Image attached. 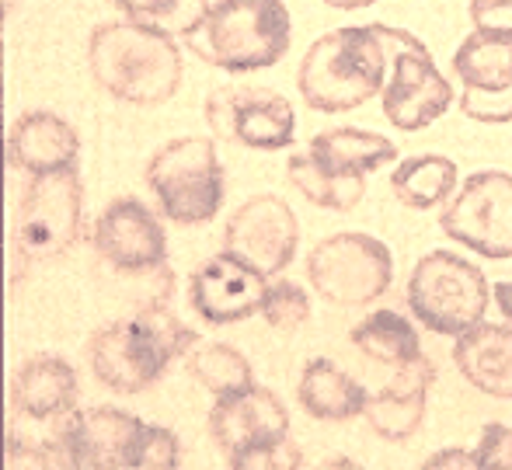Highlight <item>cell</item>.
<instances>
[{
	"label": "cell",
	"instance_id": "2e32d148",
	"mask_svg": "<svg viewBox=\"0 0 512 470\" xmlns=\"http://www.w3.org/2000/svg\"><path fill=\"white\" fill-rule=\"evenodd\" d=\"M269 276L255 272L234 258L230 251L213 255L192 272L189 279V303L206 324H237L262 314Z\"/></svg>",
	"mask_w": 512,
	"mask_h": 470
},
{
	"label": "cell",
	"instance_id": "7c38bea8",
	"mask_svg": "<svg viewBox=\"0 0 512 470\" xmlns=\"http://www.w3.org/2000/svg\"><path fill=\"white\" fill-rule=\"evenodd\" d=\"M143 425L147 422L119 408H74L67 415L53 418L49 443L42 446H46L53 467L119 470L133 467Z\"/></svg>",
	"mask_w": 512,
	"mask_h": 470
},
{
	"label": "cell",
	"instance_id": "d590c367",
	"mask_svg": "<svg viewBox=\"0 0 512 470\" xmlns=\"http://www.w3.org/2000/svg\"><path fill=\"white\" fill-rule=\"evenodd\" d=\"M328 7H338V11H359V7H370L377 0H324Z\"/></svg>",
	"mask_w": 512,
	"mask_h": 470
},
{
	"label": "cell",
	"instance_id": "3957f363",
	"mask_svg": "<svg viewBox=\"0 0 512 470\" xmlns=\"http://www.w3.org/2000/svg\"><path fill=\"white\" fill-rule=\"evenodd\" d=\"M387 42L380 25H349L321 35L300 60L297 88L314 112H352L384 91L387 84Z\"/></svg>",
	"mask_w": 512,
	"mask_h": 470
},
{
	"label": "cell",
	"instance_id": "484cf974",
	"mask_svg": "<svg viewBox=\"0 0 512 470\" xmlns=\"http://www.w3.org/2000/svg\"><path fill=\"white\" fill-rule=\"evenodd\" d=\"M286 178L290 185L304 195L307 202L321 209H331V213H349L363 202L366 195V178L363 175H331L310 154H293L290 164H286Z\"/></svg>",
	"mask_w": 512,
	"mask_h": 470
},
{
	"label": "cell",
	"instance_id": "4fadbf2b",
	"mask_svg": "<svg viewBox=\"0 0 512 470\" xmlns=\"http://www.w3.org/2000/svg\"><path fill=\"white\" fill-rule=\"evenodd\" d=\"M203 115L216 140L248 150H286L297 136L290 98L262 84H220L209 91Z\"/></svg>",
	"mask_w": 512,
	"mask_h": 470
},
{
	"label": "cell",
	"instance_id": "277c9868",
	"mask_svg": "<svg viewBox=\"0 0 512 470\" xmlns=\"http://www.w3.org/2000/svg\"><path fill=\"white\" fill-rule=\"evenodd\" d=\"M293 21L283 0H216L185 35V46L209 67L227 74L276 67L290 53Z\"/></svg>",
	"mask_w": 512,
	"mask_h": 470
},
{
	"label": "cell",
	"instance_id": "5bb4252c",
	"mask_svg": "<svg viewBox=\"0 0 512 470\" xmlns=\"http://www.w3.org/2000/svg\"><path fill=\"white\" fill-rule=\"evenodd\" d=\"M439 227L460 248L478 251L481 258H512V175L506 171H478L460 192H453L450 206L439 216Z\"/></svg>",
	"mask_w": 512,
	"mask_h": 470
},
{
	"label": "cell",
	"instance_id": "836d02e7",
	"mask_svg": "<svg viewBox=\"0 0 512 470\" xmlns=\"http://www.w3.org/2000/svg\"><path fill=\"white\" fill-rule=\"evenodd\" d=\"M425 467H478V457L464 450H443L436 457L425 460Z\"/></svg>",
	"mask_w": 512,
	"mask_h": 470
},
{
	"label": "cell",
	"instance_id": "7402d4cb",
	"mask_svg": "<svg viewBox=\"0 0 512 470\" xmlns=\"http://www.w3.org/2000/svg\"><path fill=\"white\" fill-rule=\"evenodd\" d=\"M310 157L321 164L324 171L331 175H370V171L384 168V164L398 161V147L394 140L380 133H370V129H352V126H342V129H324L310 140Z\"/></svg>",
	"mask_w": 512,
	"mask_h": 470
},
{
	"label": "cell",
	"instance_id": "d6986e66",
	"mask_svg": "<svg viewBox=\"0 0 512 470\" xmlns=\"http://www.w3.org/2000/svg\"><path fill=\"white\" fill-rule=\"evenodd\" d=\"M453 366L474 390L512 401V324L478 321L464 335H457Z\"/></svg>",
	"mask_w": 512,
	"mask_h": 470
},
{
	"label": "cell",
	"instance_id": "30bf717a",
	"mask_svg": "<svg viewBox=\"0 0 512 470\" xmlns=\"http://www.w3.org/2000/svg\"><path fill=\"white\" fill-rule=\"evenodd\" d=\"M307 279L331 307H370L391 289V248L370 234L324 237L307 255Z\"/></svg>",
	"mask_w": 512,
	"mask_h": 470
},
{
	"label": "cell",
	"instance_id": "8fae6325",
	"mask_svg": "<svg viewBox=\"0 0 512 470\" xmlns=\"http://www.w3.org/2000/svg\"><path fill=\"white\" fill-rule=\"evenodd\" d=\"M380 35H384L387 56H391V81L380 91V105H384L391 126L418 133L453 105V88L415 35L387 25H380Z\"/></svg>",
	"mask_w": 512,
	"mask_h": 470
},
{
	"label": "cell",
	"instance_id": "e575fe53",
	"mask_svg": "<svg viewBox=\"0 0 512 470\" xmlns=\"http://www.w3.org/2000/svg\"><path fill=\"white\" fill-rule=\"evenodd\" d=\"M492 296H495V307L502 310V317H506V321L512 324V279H502V282H495Z\"/></svg>",
	"mask_w": 512,
	"mask_h": 470
},
{
	"label": "cell",
	"instance_id": "6da1fadb",
	"mask_svg": "<svg viewBox=\"0 0 512 470\" xmlns=\"http://www.w3.org/2000/svg\"><path fill=\"white\" fill-rule=\"evenodd\" d=\"M199 335L185 328L168 307H136L88 338V363L98 383L115 394H143L178 356H189Z\"/></svg>",
	"mask_w": 512,
	"mask_h": 470
},
{
	"label": "cell",
	"instance_id": "44dd1931",
	"mask_svg": "<svg viewBox=\"0 0 512 470\" xmlns=\"http://www.w3.org/2000/svg\"><path fill=\"white\" fill-rule=\"evenodd\" d=\"M366 387L359 380H352L342 366H335L331 359H310L300 373L297 383V401L310 418L321 422H349L366 411Z\"/></svg>",
	"mask_w": 512,
	"mask_h": 470
},
{
	"label": "cell",
	"instance_id": "5b68a950",
	"mask_svg": "<svg viewBox=\"0 0 512 470\" xmlns=\"http://www.w3.org/2000/svg\"><path fill=\"white\" fill-rule=\"evenodd\" d=\"M209 436L230 467L286 470L300 467V446L290 439V415L272 390L251 383L248 390L216 397L209 411Z\"/></svg>",
	"mask_w": 512,
	"mask_h": 470
},
{
	"label": "cell",
	"instance_id": "83f0119b",
	"mask_svg": "<svg viewBox=\"0 0 512 470\" xmlns=\"http://www.w3.org/2000/svg\"><path fill=\"white\" fill-rule=\"evenodd\" d=\"M122 18L164 35H189L206 18V0H112Z\"/></svg>",
	"mask_w": 512,
	"mask_h": 470
},
{
	"label": "cell",
	"instance_id": "8992f818",
	"mask_svg": "<svg viewBox=\"0 0 512 470\" xmlns=\"http://www.w3.org/2000/svg\"><path fill=\"white\" fill-rule=\"evenodd\" d=\"M147 185L171 223H209L223 206V168L216 143L209 136H182L164 143L147 161Z\"/></svg>",
	"mask_w": 512,
	"mask_h": 470
},
{
	"label": "cell",
	"instance_id": "52a82bcc",
	"mask_svg": "<svg viewBox=\"0 0 512 470\" xmlns=\"http://www.w3.org/2000/svg\"><path fill=\"white\" fill-rule=\"evenodd\" d=\"M81 216L84 188L77 168L28 178L14 216V279L25 276L28 262H53L67 255L81 237Z\"/></svg>",
	"mask_w": 512,
	"mask_h": 470
},
{
	"label": "cell",
	"instance_id": "d6a6232c",
	"mask_svg": "<svg viewBox=\"0 0 512 470\" xmlns=\"http://www.w3.org/2000/svg\"><path fill=\"white\" fill-rule=\"evenodd\" d=\"M471 21L481 32L512 35V0H471Z\"/></svg>",
	"mask_w": 512,
	"mask_h": 470
},
{
	"label": "cell",
	"instance_id": "9a60e30c",
	"mask_svg": "<svg viewBox=\"0 0 512 470\" xmlns=\"http://www.w3.org/2000/svg\"><path fill=\"white\" fill-rule=\"evenodd\" d=\"M300 244L297 213L279 195H251L234 209L223 230V251L241 258L262 276H279Z\"/></svg>",
	"mask_w": 512,
	"mask_h": 470
},
{
	"label": "cell",
	"instance_id": "d4e9b609",
	"mask_svg": "<svg viewBox=\"0 0 512 470\" xmlns=\"http://www.w3.org/2000/svg\"><path fill=\"white\" fill-rule=\"evenodd\" d=\"M391 188L401 206L408 209H432L457 192V164L443 154L408 157L391 175Z\"/></svg>",
	"mask_w": 512,
	"mask_h": 470
},
{
	"label": "cell",
	"instance_id": "ba28073f",
	"mask_svg": "<svg viewBox=\"0 0 512 470\" xmlns=\"http://www.w3.org/2000/svg\"><path fill=\"white\" fill-rule=\"evenodd\" d=\"M91 248L105 269L126 279H140L168 303L175 276L168 269V237L154 209L133 195L108 202L91 227Z\"/></svg>",
	"mask_w": 512,
	"mask_h": 470
},
{
	"label": "cell",
	"instance_id": "f546056e",
	"mask_svg": "<svg viewBox=\"0 0 512 470\" xmlns=\"http://www.w3.org/2000/svg\"><path fill=\"white\" fill-rule=\"evenodd\" d=\"M133 467H147V470L178 467V439H175V432L164 429V425H143Z\"/></svg>",
	"mask_w": 512,
	"mask_h": 470
},
{
	"label": "cell",
	"instance_id": "ac0fdd59",
	"mask_svg": "<svg viewBox=\"0 0 512 470\" xmlns=\"http://www.w3.org/2000/svg\"><path fill=\"white\" fill-rule=\"evenodd\" d=\"M7 157L25 175H53V171L77 168L81 140L77 129L56 112H25L7 133Z\"/></svg>",
	"mask_w": 512,
	"mask_h": 470
},
{
	"label": "cell",
	"instance_id": "7a4b0ae2",
	"mask_svg": "<svg viewBox=\"0 0 512 470\" xmlns=\"http://www.w3.org/2000/svg\"><path fill=\"white\" fill-rule=\"evenodd\" d=\"M95 84L126 105H164L182 88L185 63L175 39L136 21H102L88 39Z\"/></svg>",
	"mask_w": 512,
	"mask_h": 470
},
{
	"label": "cell",
	"instance_id": "cb8c5ba5",
	"mask_svg": "<svg viewBox=\"0 0 512 470\" xmlns=\"http://www.w3.org/2000/svg\"><path fill=\"white\" fill-rule=\"evenodd\" d=\"M352 345L366 359L391 366V370H398V366L422 356L418 331L411 328V321L405 314H398V310H373V314H366L352 328Z\"/></svg>",
	"mask_w": 512,
	"mask_h": 470
},
{
	"label": "cell",
	"instance_id": "4dcf8cb0",
	"mask_svg": "<svg viewBox=\"0 0 512 470\" xmlns=\"http://www.w3.org/2000/svg\"><path fill=\"white\" fill-rule=\"evenodd\" d=\"M460 112L474 122H488V126H502L512 122V88L509 91H474L464 88L460 94Z\"/></svg>",
	"mask_w": 512,
	"mask_h": 470
},
{
	"label": "cell",
	"instance_id": "1f68e13d",
	"mask_svg": "<svg viewBox=\"0 0 512 470\" xmlns=\"http://www.w3.org/2000/svg\"><path fill=\"white\" fill-rule=\"evenodd\" d=\"M478 467L488 470H512V429L509 425H485L481 429V443L474 450Z\"/></svg>",
	"mask_w": 512,
	"mask_h": 470
},
{
	"label": "cell",
	"instance_id": "603a6c76",
	"mask_svg": "<svg viewBox=\"0 0 512 470\" xmlns=\"http://www.w3.org/2000/svg\"><path fill=\"white\" fill-rule=\"evenodd\" d=\"M453 74L464 88L509 91L512 88V35L474 28L453 53Z\"/></svg>",
	"mask_w": 512,
	"mask_h": 470
},
{
	"label": "cell",
	"instance_id": "9c48e42d",
	"mask_svg": "<svg viewBox=\"0 0 512 470\" xmlns=\"http://www.w3.org/2000/svg\"><path fill=\"white\" fill-rule=\"evenodd\" d=\"M408 307L436 335H464L488 310V279L453 251H429L408 279Z\"/></svg>",
	"mask_w": 512,
	"mask_h": 470
},
{
	"label": "cell",
	"instance_id": "ffe728a7",
	"mask_svg": "<svg viewBox=\"0 0 512 470\" xmlns=\"http://www.w3.org/2000/svg\"><path fill=\"white\" fill-rule=\"evenodd\" d=\"M77 373L60 356H28L11 376V404L18 415L53 422L77 408Z\"/></svg>",
	"mask_w": 512,
	"mask_h": 470
},
{
	"label": "cell",
	"instance_id": "f1b7e54d",
	"mask_svg": "<svg viewBox=\"0 0 512 470\" xmlns=\"http://www.w3.org/2000/svg\"><path fill=\"white\" fill-rule=\"evenodd\" d=\"M262 317H265V324H269V328H276V331L304 328L307 317H310L307 293L290 279L269 282V293H265V303H262Z\"/></svg>",
	"mask_w": 512,
	"mask_h": 470
},
{
	"label": "cell",
	"instance_id": "e0dca14e",
	"mask_svg": "<svg viewBox=\"0 0 512 470\" xmlns=\"http://www.w3.org/2000/svg\"><path fill=\"white\" fill-rule=\"evenodd\" d=\"M432 380H436V366L425 356L398 366L384 390L366 397L363 418L370 422V429L380 439H391V443L415 436L425 418V401H429Z\"/></svg>",
	"mask_w": 512,
	"mask_h": 470
},
{
	"label": "cell",
	"instance_id": "4316f807",
	"mask_svg": "<svg viewBox=\"0 0 512 470\" xmlns=\"http://www.w3.org/2000/svg\"><path fill=\"white\" fill-rule=\"evenodd\" d=\"M185 366H189L192 380L199 387H206L213 397L237 394V390H248L255 383V373H251V363L244 359V352H237L234 345L223 342L196 345L185 356Z\"/></svg>",
	"mask_w": 512,
	"mask_h": 470
}]
</instances>
